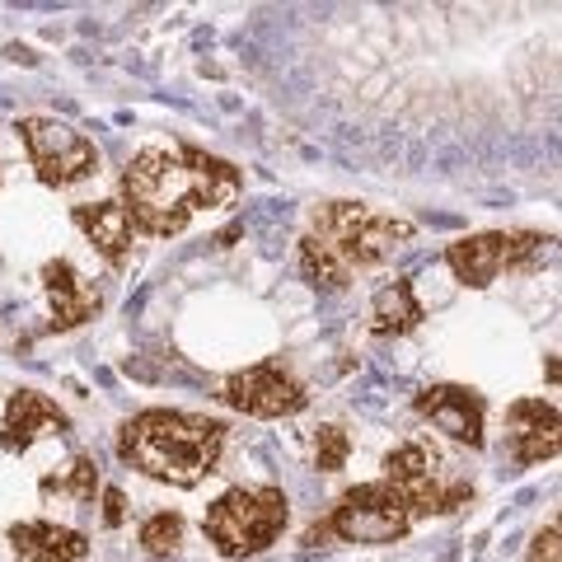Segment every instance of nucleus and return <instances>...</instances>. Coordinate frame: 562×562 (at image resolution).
I'll use <instances>...</instances> for the list:
<instances>
[{
	"label": "nucleus",
	"mask_w": 562,
	"mask_h": 562,
	"mask_svg": "<svg viewBox=\"0 0 562 562\" xmlns=\"http://www.w3.org/2000/svg\"><path fill=\"white\" fill-rule=\"evenodd\" d=\"M506 446L520 469L562 454V413L543 398H516L506 408Z\"/></svg>",
	"instance_id": "11"
},
{
	"label": "nucleus",
	"mask_w": 562,
	"mask_h": 562,
	"mask_svg": "<svg viewBox=\"0 0 562 562\" xmlns=\"http://www.w3.org/2000/svg\"><path fill=\"white\" fill-rule=\"evenodd\" d=\"M221 398L244 417H295L310 403V390L281 361H258L225 380Z\"/></svg>",
	"instance_id": "9"
},
{
	"label": "nucleus",
	"mask_w": 562,
	"mask_h": 562,
	"mask_svg": "<svg viewBox=\"0 0 562 562\" xmlns=\"http://www.w3.org/2000/svg\"><path fill=\"white\" fill-rule=\"evenodd\" d=\"M543 244L530 231H487V235H464L454 239L446 249V268L454 272V281H464V286L483 291L492 286L502 272H520L530 268V262L543 254Z\"/></svg>",
	"instance_id": "8"
},
{
	"label": "nucleus",
	"mask_w": 562,
	"mask_h": 562,
	"mask_svg": "<svg viewBox=\"0 0 562 562\" xmlns=\"http://www.w3.org/2000/svg\"><path fill=\"white\" fill-rule=\"evenodd\" d=\"M183 160L192 169V179H198V202L202 206H231L239 198V169L216 160V155H206L198 146H179Z\"/></svg>",
	"instance_id": "16"
},
{
	"label": "nucleus",
	"mask_w": 562,
	"mask_h": 562,
	"mask_svg": "<svg viewBox=\"0 0 562 562\" xmlns=\"http://www.w3.org/2000/svg\"><path fill=\"white\" fill-rule=\"evenodd\" d=\"M384 483L408 497L413 516H450L473 502V487L464 479H450L441 454L427 441H408L384 454Z\"/></svg>",
	"instance_id": "6"
},
{
	"label": "nucleus",
	"mask_w": 562,
	"mask_h": 562,
	"mask_svg": "<svg viewBox=\"0 0 562 562\" xmlns=\"http://www.w3.org/2000/svg\"><path fill=\"white\" fill-rule=\"evenodd\" d=\"M14 132H20V140H24L33 173H38L47 188H70V183L90 179V173L99 169L94 140L85 136V132H76L70 122H57V117H24Z\"/></svg>",
	"instance_id": "7"
},
{
	"label": "nucleus",
	"mask_w": 562,
	"mask_h": 562,
	"mask_svg": "<svg viewBox=\"0 0 562 562\" xmlns=\"http://www.w3.org/2000/svg\"><path fill=\"white\" fill-rule=\"evenodd\" d=\"M122 206H127L136 231H146L155 239L183 235L188 221L202 211L198 179H192L183 150L146 146L140 155H132L127 173H122Z\"/></svg>",
	"instance_id": "2"
},
{
	"label": "nucleus",
	"mask_w": 562,
	"mask_h": 562,
	"mask_svg": "<svg viewBox=\"0 0 562 562\" xmlns=\"http://www.w3.org/2000/svg\"><path fill=\"white\" fill-rule=\"evenodd\" d=\"M530 562H562V516L553 525H543L530 543Z\"/></svg>",
	"instance_id": "22"
},
{
	"label": "nucleus",
	"mask_w": 562,
	"mask_h": 562,
	"mask_svg": "<svg viewBox=\"0 0 562 562\" xmlns=\"http://www.w3.org/2000/svg\"><path fill=\"white\" fill-rule=\"evenodd\" d=\"M314 239H324L347 268H375L394 249L413 239V221L403 216H380L366 202H324L314 211Z\"/></svg>",
	"instance_id": "5"
},
{
	"label": "nucleus",
	"mask_w": 562,
	"mask_h": 562,
	"mask_svg": "<svg viewBox=\"0 0 562 562\" xmlns=\"http://www.w3.org/2000/svg\"><path fill=\"white\" fill-rule=\"evenodd\" d=\"M225 450V427L206 413L179 408H146L122 422L117 454L132 469H140L155 483L169 487H198L211 479Z\"/></svg>",
	"instance_id": "1"
},
{
	"label": "nucleus",
	"mask_w": 562,
	"mask_h": 562,
	"mask_svg": "<svg viewBox=\"0 0 562 562\" xmlns=\"http://www.w3.org/2000/svg\"><path fill=\"white\" fill-rule=\"evenodd\" d=\"M43 286L52 301V328H80L85 319H94L103 310V291L99 281L80 277L70 258H52L43 268Z\"/></svg>",
	"instance_id": "13"
},
{
	"label": "nucleus",
	"mask_w": 562,
	"mask_h": 562,
	"mask_svg": "<svg viewBox=\"0 0 562 562\" xmlns=\"http://www.w3.org/2000/svg\"><path fill=\"white\" fill-rule=\"evenodd\" d=\"M543 375H549L553 384H562V357H553L549 366H543Z\"/></svg>",
	"instance_id": "24"
},
{
	"label": "nucleus",
	"mask_w": 562,
	"mask_h": 562,
	"mask_svg": "<svg viewBox=\"0 0 562 562\" xmlns=\"http://www.w3.org/2000/svg\"><path fill=\"white\" fill-rule=\"evenodd\" d=\"M47 431H70V417L38 390H14L5 403V417H0V450L24 454Z\"/></svg>",
	"instance_id": "12"
},
{
	"label": "nucleus",
	"mask_w": 562,
	"mask_h": 562,
	"mask_svg": "<svg viewBox=\"0 0 562 562\" xmlns=\"http://www.w3.org/2000/svg\"><path fill=\"white\" fill-rule=\"evenodd\" d=\"M301 277L310 281L314 291H342L347 281H351V268L328 249L324 239L305 235V239H301Z\"/></svg>",
	"instance_id": "19"
},
{
	"label": "nucleus",
	"mask_w": 562,
	"mask_h": 562,
	"mask_svg": "<svg viewBox=\"0 0 562 562\" xmlns=\"http://www.w3.org/2000/svg\"><path fill=\"white\" fill-rule=\"evenodd\" d=\"M422 319H427V310H422L413 281H394V286H384L375 301H371V328L384 333V338H398V333H413Z\"/></svg>",
	"instance_id": "17"
},
{
	"label": "nucleus",
	"mask_w": 562,
	"mask_h": 562,
	"mask_svg": "<svg viewBox=\"0 0 562 562\" xmlns=\"http://www.w3.org/2000/svg\"><path fill=\"white\" fill-rule=\"evenodd\" d=\"M38 492L52 502H76V506H90L94 502V492H99V464L90 460V454H76L66 469L57 473H47V479L38 483Z\"/></svg>",
	"instance_id": "18"
},
{
	"label": "nucleus",
	"mask_w": 562,
	"mask_h": 562,
	"mask_svg": "<svg viewBox=\"0 0 562 562\" xmlns=\"http://www.w3.org/2000/svg\"><path fill=\"white\" fill-rule=\"evenodd\" d=\"M10 549L20 562H85L90 558V539L70 525L52 520H24L10 530Z\"/></svg>",
	"instance_id": "15"
},
{
	"label": "nucleus",
	"mask_w": 562,
	"mask_h": 562,
	"mask_svg": "<svg viewBox=\"0 0 562 562\" xmlns=\"http://www.w3.org/2000/svg\"><path fill=\"white\" fill-rule=\"evenodd\" d=\"M122 520H127V497H122L117 487H103V525H109V530H117Z\"/></svg>",
	"instance_id": "23"
},
{
	"label": "nucleus",
	"mask_w": 562,
	"mask_h": 562,
	"mask_svg": "<svg viewBox=\"0 0 562 562\" xmlns=\"http://www.w3.org/2000/svg\"><path fill=\"white\" fill-rule=\"evenodd\" d=\"M70 221L80 225V235L94 244L103 262H113V268L127 262L136 225H132V216H127V206L122 202H80L76 211H70Z\"/></svg>",
	"instance_id": "14"
},
{
	"label": "nucleus",
	"mask_w": 562,
	"mask_h": 562,
	"mask_svg": "<svg viewBox=\"0 0 562 562\" xmlns=\"http://www.w3.org/2000/svg\"><path fill=\"white\" fill-rule=\"evenodd\" d=\"M347 454H351V441H347L342 427H319L314 431V469L319 473H338L347 464Z\"/></svg>",
	"instance_id": "21"
},
{
	"label": "nucleus",
	"mask_w": 562,
	"mask_h": 562,
	"mask_svg": "<svg viewBox=\"0 0 562 562\" xmlns=\"http://www.w3.org/2000/svg\"><path fill=\"white\" fill-rule=\"evenodd\" d=\"M286 492L281 487H231L206 506L202 530L221 558H258L286 530Z\"/></svg>",
	"instance_id": "3"
},
{
	"label": "nucleus",
	"mask_w": 562,
	"mask_h": 562,
	"mask_svg": "<svg viewBox=\"0 0 562 562\" xmlns=\"http://www.w3.org/2000/svg\"><path fill=\"white\" fill-rule=\"evenodd\" d=\"M417 417H427L436 431H446L450 441H460L469 450H483V394H473L469 384H427L413 398Z\"/></svg>",
	"instance_id": "10"
},
{
	"label": "nucleus",
	"mask_w": 562,
	"mask_h": 562,
	"mask_svg": "<svg viewBox=\"0 0 562 562\" xmlns=\"http://www.w3.org/2000/svg\"><path fill=\"white\" fill-rule=\"evenodd\" d=\"M413 506L398 487L390 483H361L347 487L333 512L305 535L310 549H324V539H342V543H398L413 530Z\"/></svg>",
	"instance_id": "4"
},
{
	"label": "nucleus",
	"mask_w": 562,
	"mask_h": 562,
	"mask_svg": "<svg viewBox=\"0 0 562 562\" xmlns=\"http://www.w3.org/2000/svg\"><path fill=\"white\" fill-rule=\"evenodd\" d=\"M183 543V516L179 512H155L146 525H140V549L150 558H173Z\"/></svg>",
	"instance_id": "20"
}]
</instances>
